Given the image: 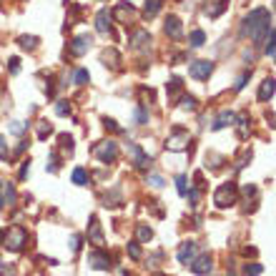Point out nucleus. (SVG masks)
<instances>
[{"label":"nucleus","instance_id":"nucleus-25","mask_svg":"<svg viewBox=\"0 0 276 276\" xmlns=\"http://www.w3.org/2000/svg\"><path fill=\"white\" fill-rule=\"evenodd\" d=\"M158 10H161V0H146V5H143V15L146 18H154Z\"/></svg>","mask_w":276,"mask_h":276},{"label":"nucleus","instance_id":"nucleus-54","mask_svg":"<svg viewBox=\"0 0 276 276\" xmlns=\"http://www.w3.org/2000/svg\"><path fill=\"white\" fill-rule=\"evenodd\" d=\"M5 208V203H3V178H0V211Z\"/></svg>","mask_w":276,"mask_h":276},{"label":"nucleus","instance_id":"nucleus-4","mask_svg":"<svg viewBox=\"0 0 276 276\" xmlns=\"http://www.w3.org/2000/svg\"><path fill=\"white\" fill-rule=\"evenodd\" d=\"M93 156L101 163H113L118 158V143L116 141H101V143L93 146Z\"/></svg>","mask_w":276,"mask_h":276},{"label":"nucleus","instance_id":"nucleus-27","mask_svg":"<svg viewBox=\"0 0 276 276\" xmlns=\"http://www.w3.org/2000/svg\"><path fill=\"white\" fill-rule=\"evenodd\" d=\"M118 203H120V191L118 189H113L111 194L103 196V206H118Z\"/></svg>","mask_w":276,"mask_h":276},{"label":"nucleus","instance_id":"nucleus-16","mask_svg":"<svg viewBox=\"0 0 276 276\" xmlns=\"http://www.w3.org/2000/svg\"><path fill=\"white\" fill-rule=\"evenodd\" d=\"M234 120H236V116L231 113V111H221L219 116H216V120H213V131H221V128H226V126H234Z\"/></svg>","mask_w":276,"mask_h":276},{"label":"nucleus","instance_id":"nucleus-41","mask_svg":"<svg viewBox=\"0 0 276 276\" xmlns=\"http://www.w3.org/2000/svg\"><path fill=\"white\" fill-rule=\"evenodd\" d=\"M0 161H10V148H8L3 136H0Z\"/></svg>","mask_w":276,"mask_h":276},{"label":"nucleus","instance_id":"nucleus-21","mask_svg":"<svg viewBox=\"0 0 276 276\" xmlns=\"http://www.w3.org/2000/svg\"><path fill=\"white\" fill-rule=\"evenodd\" d=\"M15 201H18L15 186H13V183H3V203H8V206H15Z\"/></svg>","mask_w":276,"mask_h":276},{"label":"nucleus","instance_id":"nucleus-44","mask_svg":"<svg viewBox=\"0 0 276 276\" xmlns=\"http://www.w3.org/2000/svg\"><path fill=\"white\" fill-rule=\"evenodd\" d=\"M103 126H106L108 131H116V133H120V126L113 118H103Z\"/></svg>","mask_w":276,"mask_h":276},{"label":"nucleus","instance_id":"nucleus-45","mask_svg":"<svg viewBox=\"0 0 276 276\" xmlns=\"http://www.w3.org/2000/svg\"><path fill=\"white\" fill-rule=\"evenodd\" d=\"M246 161H251V151H243V154L238 156V161H236V168H243V166H246Z\"/></svg>","mask_w":276,"mask_h":276},{"label":"nucleus","instance_id":"nucleus-22","mask_svg":"<svg viewBox=\"0 0 276 276\" xmlns=\"http://www.w3.org/2000/svg\"><path fill=\"white\" fill-rule=\"evenodd\" d=\"M58 143H60V151H63L66 156H73V138H71L68 133H60V136H58Z\"/></svg>","mask_w":276,"mask_h":276},{"label":"nucleus","instance_id":"nucleus-19","mask_svg":"<svg viewBox=\"0 0 276 276\" xmlns=\"http://www.w3.org/2000/svg\"><path fill=\"white\" fill-rule=\"evenodd\" d=\"M146 43H151L148 30H136V33L131 36V48H143Z\"/></svg>","mask_w":276,"mask_h":276},{"label":"nucleus","instance_id":"nucleus-10","mask_svg":"<svg viewBox=\"0 0 276 276\" xmlns=\"http://www.w3.org/2000/svg\"><path fill=\"white\" fill-rule=\"evenodd\" d=\"M196 251H198L196 241H186V243H181V246H178V254H176L178 264H191V259L196 256Z\"/></svg>","mask_w":276,"mask_h":276},{"label":"nucleus","instance_id":"nucleus-12","mask_svg":"<svg viewBox=\"0 0 276 276\" xmlns=\"http://www.w3.org/2000/svg\"><path fill=\"white\" fill-rule=\"evenodd\" d=\"M90 43H93V38H90L88 33H85V36H78V38L71 40V45H68V53H71V55H83V53H88Z\"/></svg>","mask_w":276,"mask_h":276},{"label":"nucleus","instance_id":"nucleus-32","mask_svg":"<svg viewBox=\"0 0 276 276\" xmlns=\"http://www.w3.org/2000/svg\"><path fill=\"white\" fill-rule=\"evenodd\" d=\"M88 80H90V73H88V71H83V68H78V71L73 73V83H76V85H85Z\"/></svg>","mask_w":276,"mask_h":276},{"label":"nucleus","instance_id":"nucleus-47","mask_svg":"<svg viewBox=\"0 0 276 276\" xmlns=\"http://www.w3.org/2000/svg\"><path fill=\"white\" fill-rule=\"evenodd\" d=\"M141 98L151 103V101H154V90H146V88H141ZM148 103H146V106H148Z\"/></svg>","mask_w":276,"mask_h":276},{"label":"nucleus","instance_id":"nucleus-42","mask_svg":"<svg viewBox=\"0 0 276 276\" xmlns=\"http://www.w3.org/2000/svg\"><path fill=\"white\" fill-rule=\"evenodd\" d=\"M28 173H30V161H23V166H20V176H18V178H20V181H25V178H28Z\"/></svg>","mask_w":276,"mask_h":276},{"label":"nucleus","instance_id":"nucleus-6","mask_svg":"<svg viewBox=\"0 0 276 276\" xmlns=\"http://www.w3.org/2000/svg\"><path fill=\"white\" fill-rule=\"evenodd\" d=\"M128 156H131L133 166H136L138 171H148L151 163H154V158L148 156V154H143V148H141L138 143H128Z\"/></svg>","mask_w":276,"mask_h":276},{"label":"nucleus","instance_id":"nucleus-5","mask_svg":"<svg viewBox=\"0 0 276 276\" xmlns=\"http://www.w3.org/2000/svg\"><path fill=\"white\" fill-rule=\"evenodd\" d=\"M191 143V133L186 128H173L171 136L166 138V148L168 151H186Z\"/></svg>","mask_w":276,"mask_h":276},{"label":"nucleus","instance_id":"nucleus-1","mask_svg":"<svg viewBox=\"0 0 276 276\" xmlns=\"http://www.w3.org/2000/svg\"><path fill=\"white\" fill-rule=\"evenodd\" d=\"M269 30H271V15H269L266 8H256V10H251V13L243 18L241 33L249 36L251 40L261 43V40L269 36Z\"/></svg>","mask_w":276,"mask_h":276},{"label":"nucleus","instance_id":"nucleus-40","mask_svg":"<svg viewBox=\"0 0 276 276\" xmlns=\"http://www.w3.org/2000/svg\"><path fill=\"white\" fill-rule=\"evenodd\" d=\"M136 123L138 126H146L148 123V111L146 108H136Z\"/></svg>","mask_w":276,"mask_h":276},{"label":"nucleus","instance_id":"nucleus-9","mask_svg":"<svg viewBox=\"0 0 276 276\" xmlns=\"http://www.w3.org/2000/svg\"><path fill=\"white\" fill-rule=\"evenodd\" d=\"M111 18H113V20H118V23H123V25H128V23L136 18V8H133V5H128V3H120L118 8L111 13Z\"/></svg>","mask_w":276,"mask_h":276},{"label":"nucleus","instance_id":"nucleus-2","mask_svg":"<svg viewBox=\"0 0 276 276\" xmlns=\"http://www.w3.org/2000/svg\"><path fill=\"white\" fill-rule=\"evenodd\" d=\"M3 243L10 249V251H23V246L28 243V231L23 226H10L8 234H3Z\"/></svg>","mask_w":276,"mask_h":276},{"label":"nucleus","instance_id":"nucleus-39","mask_svg":"<svg viewBox=\"0 0 276 276\" xmlns=\"http://www.w3.org/2000/svg\"><path fill=\"white\" fill-rule=\"evenodd\" d=\"M128 254H131V259H136V261L141 259V246H138V241H131V243H128Z\"/></svg>","mask_w":276,"mask_h":276},{"label":"nucleus","instance_id":"nucleus-55","mask_svg":"<svg viewBox=\"0 0 276 276\" xmlns=\"http://www.w3.org/2000/svg\"><path fill=\"white\" fill-rule=\"evenodd\" d=\"M0 243H3V231H0Z\"/></svg>","mask_w":276,"mask_h":276},{"label":"nucleus","instance_id":"nucleus-17","mask_svg":"<svg viewBox=\"0 0 276 276\" xmlns=\"http://www.w3.org/2000/svg\"><path fill=\"white\" fill-rule=\"evenodd\" d=\"M166 90H168V101H171V103H176L178 93L183 90V80H181V78H171V80H168V85H166Z\"/></svg>","mask_w":276,"mask_h":276},{"label":"nucleus","instance_id":"nucleus-51","mask_svg":"<svg viewBox=\"0 0 276 276\" xmlns=\"http://www.w3.org/2000/svg\"><path fill=\"white\" fill-rule=\"evenodd\" d=\"M0 271H3V276H15V269H13V266H3V264H0Z\"/></svg>","mask_w":276,"mask_h":276},{"label":"nucleus","instance_id":"nucleus-56","mask_svg":"<svg viewBox=\"0 0 276 276\" xmlns=\"http://www.w3.org/2000/svg\"><path fill=\"white\" fill-rule=\"evenodd\" d=\"M0 264H3V256H0Z\"/></svg>","mask_w":276,"mask_h":276},{"label":"nucleus","instance_id":"nucleus-14","mask_svg":"<svg viewBox=\"0 0 276 276\" xmlns=\"http://www.w3.org/2000/svg\"><path fill=\"white\" fill-rule=\"evenodd\" d=\"M111 13L103 8V10H98V15H96V30L101 33V36H108L111 33Z\"/></svg>","mask_w":276,"mask_h":276},{"label":"nucleus","instance_id":"nucleus-23","mask_svg":"<svg viewBox=\"0 0 276 276\" xmlns=\"http://www.w3.org/2000/svg\"><path fill=\"white\" fill-rule=\"evenodd\" d=\"M103 60H106V66H111V68H120V55L111 48V50H103Z\"/></svg>","mask_w":276,"mask_h":276},{"label":"nucleus","instance_id":"nucleus-24","mask_svg":"<svg viewBox=\"0 0 276 276\" xmlns=\"http://www.w3.org/2000/svg\"><path fill=\"white\" fill-rule=\"evenodd\" d=\"M18 43H20V48H23V50H36L40 40L36 38V36H20V38H18Z\"/></svg>","mask_w":276,"mask_h":276},{"label":"nucleus","instance_id":"nucleus-35","mask_svg":"<svg viewBox=\"0 0 276 276\" xmlns=\"http://www.w3.org/2000/svg\"><path fill=\"white\" fill-rule=\"evenodd\" d=\"M236 123H238V138H246L249 136V116H241Z\"/></svg>","mask_w":276,"mask_h":276},{"label":"nucleus","instance_id":"nucleus-46","mask_svg":"<svg viewBox=\"0 0 276 276\" xmlns=\"http://www.w3.org/2000/svg\"><path fill=\"white\" fill-rule=\"evenodd\" d=\"M8 63H10V73L18 76V73H20V60H18V58H10Z\"/></svg>","mask_w":276,"mask_h":276},{"label":"nucleus","instance_id":"nucleus-53","mask_svg":"<svg viewBox=\"0 0 276 276\" xmlns=\"http://www.w3.org/2000/svg\"><path fill=\"white\" fill-rule=\"evenodd\" d=\"M243 254H246V256H256V249H254V246H246Z\"/></svg>","mask_w":276,"mask_h":276},{"label":"nucleus","instance_id":"nucleus-57","mask_svg":"<svg viewBox=\"0 0 276 276\" xmlns=\"http://www.w3.org/2000/svg\"><path fill=\"white\" fill-rule=\"evenodd\" d=\"M158 276H166V274H158Z\"/></svg>","mask_w":276,"mask_h":276},{"label":"nucleus","instance_id":"nucleus-48","mask_svg":"<svg viewBox=\"0 0 276 276\" xmlns=\"http://www.w3.org/2000/svg\"><path fill=\"white\" fill-rule=\"evenodd\" d=\"M80 243H83V238H80V236L71 238V249H73V251H80Z\"/></svg>","mask_w":276,"mask_h":276},{"label":"nucleus","instance_id":"nucleus-20","mask_svg":"<svg viewBox=\"0 0 276 276\" xmlns=\"http://www.w3.org/2000/svg\"><path fill=\"white\" fill-rule=\"evenodd\" d=\"M226 10V0H213L211 5H206V15L208 18H219Z\"/></svg>","mask_w":276,"mask_h":276},{"label":"nucleus","instance_id":"nucleus-26","mask_svg":"<svg viewBox=\"0 0 276 276\" xmlns=\"http://www.w3.org/2000/svg\"><path fill=\"white\" fill-rule=\"evenodd\" d=\"M136 234H138V241H141V243H148V241L154 238V231H151V226H143V224L136 229Z\"/></svg>","mask_w":276,"mask_h":276},{"label":"nucleus","instance_id":"nucleus-38","mask_svg":"<svg viewBox=\"0 0 276 276\" xmlns=\"http://www.w3.org/2000/svg\"><path fill=\"white\" fill-rule=\"evenodd\" d=\"M55 113H58V116H68V113H71V103H68V101H58V103H55Z\"/></svg>","mask_w":276,"mask_h":276},{"label":"nucleus","instance_id":"nucleus-13","mask_svg":"<svg viewBox=\"0 0 276 276\" xmlns=\"http://www.w3.org/2000/svg\"><path fill=\"white\" fill-rule=\"evenodd\" d=\"M88 241H93L98 249L106 243L103 231H101V221H98V216H90V224H88Z\"/></svg>","mask_w":276,"mask_h":276},{"label":"nucleus","instance_id":"nucleus-52","mask_svg":"<svg viewBox=\"0 0 276 276\" xmlns=\"http://www.w3.org/2000/svg\"><path fill=\"white\" fill-rule=\"evenodd\" d=\"M25 146H28V141H20V143H18V148H15V154H23V151H25Z\"/></svg>","mask_w":276,"mask_h":276},{"label":"nucleus","instance_id":"nucleus-15","mask_svg":"<svg viewBox=\"0 0 276 276\" xmlns=\"http://www.w3.org/2000/svg\"><path fill=\"white\" fill-rule=\"evenodd\" d=\"M163 30H166V36L173 40L181 38V33H183V28H181V20L176 18V15H168L166 18V25H163Z\"/></svg>","mask_w":276,"mask_h":276},{"label":"nucleus","instance_id":"nucleus-34","mask_svg":"<svg viewBox=\"0 0 276 276\" xmlns=\"http://www.w3.org/2000/svg\"><path fill=\"white\" fill-rule=\"evenodd\" d=\"M45 168H48L50 173H58V151H50V156H48V163H45Z\"/></svg>","mask_w":276,"mask_h":276},{"label":"nucleus","instance_id":"nucleus-50","mask_svg":"<svg viewBox=\"0 0 276 276\" xmlns=\"http://www.w3.org/2000/svg\"><path fill=\"white\" fill-rule=\"evenodd\" d=\"M249 76H251V73H243V76H241V78L236 80V90H241V88L246 85V80H249Z\"/></svg>","mask_w":276,"mask_h":276},{"label":"nucleus","instance_id":"nucleus-8","mask_svg":"<svg viewBox=\"0 0 276 276\" xmlns=\"http://www.w3.org/2000/svg\"><path fill=\"white\" fill-rule=\"evenodd\" d=\"M189 73H191V78L206 80L211 73H213V63H211V60H194L191 68H189Z\"/></svg>","mask_w":276,"mask_h":276},{"label":"nucleus","instance_id":"nucleus-30","mask_svg":"<svg viewBox=\"0 0 276 276\" xmlns=\"http://www.w3.org/2000/svg\"><path fill=\"white\" fill-rule=\"evenodd\" d=\"M8 131H10V133H13V136H23V133H25V131H28V123H23V120H13V123H10V128H8Z\"/></svg>","mask_w":276,"mask_h":276},{"label":"nucleus","instance_id":"nucleus-49","mask_svg":"<svg viewBox=\"0 0 276 276\" xmlns=\"http://www.w3.org/2000/svg\"><path fill=\"white\" fill-rule=\"evenodd\" d=\"M243 196H246V198L256 196V186H249V183H246V186H243Z\"/></svg>","mask_w":276,"mask_h":276},{"label":"nucleus","instance_id":"nucleus-33","mask_svg":"<svg viewBox=\"0 0 276 276\" xmlns=\"http://www.w3.org/2000/svg\"><path fill=\"white\" fill-rule=\"evenodd\" d=\"M261 271H264L261 264H246L243 266V276H261Z\"/></svg>","mask_w":276,"mask_h":276},{"label":"nucleus","instance_id":"nucleus-3","mask_svg":"<svg viewBox=\"0 0 276 276\" xmlns=\"http://www.w3.org/2000/svg\"><path fill=\"white\" fill-rule=\"evenodd\" d=\"M238 201V191H236V183H224V186H219V191L213 194V203H216V208H229V206H234Z\"/></svg>","mask_w":276,"mask_h":276},{"label":"nucleus","instance_id":"nucleus-18","mask_svg":"<svg viewBox=\"0 0 276 276\" xmlns=\"http://www.w3.org/2000/svg\"><path fill=\"white\" fill-rule=\"evenodd\" d=\"M274 98V78H266L261 83V88H259V101H271Z\"/></svg>","mask_w":276,"mask_h":276},{"label":"nucleus","instance_id":"nucleus-7","mask_svg":"<svg viewBox=\"0 0 276 276\" xmlns=\"http://www.w3.org/2000/svg\"><path fill=\"white\" fill-rule=\"evenodd\" d=\"M88 264H90L93 269H98V271H108V269L113 266V264H111V256H108L106 251H101V249L88 254Z\"/></svg>","mask_w":276,"mask_h":276},{"label":"nucleus","instance_id":"nucleus-11","mask_svg":"<svg viewBox=\"0 0 276 276\" xmlns=\"http://www.w3.org/2000/svg\"><path fill=\"white\" fill-rule=\"evenodd\" d=\"M213 269V264H211V254H201V256H194L191 259V271L194 274H208Z\"/></svg>","mask_w":276,"mask_h":276},{"label":"nucleus","instance_id":"nucleus-29","mask_svg":"<svg viewBox=\"0 0 276 276\" xmlns=\"http://www.w3.org/2000/svg\"><path fill=\"white\" fill-rule=\"evenodd\" d=\"M189 43H191V48H201V45L206 43V33H203V30H194L191 38H189Z\"/></svg>","mask_w":276,"mask_h":276},{"label":"nucleus","instance_id":"nucleus-43","mask_svg":"<svg viewBox=\"0 0 276 276\" xmlns=\"http://www.w3.org/2000/svg\"><path fill=\"white\" fill-rule=\"evenodd\" d=\"M148 183H151L154 189H163V178L156 176V173H151V176H148Z\"/></svg>","mask_w":276,"mask_h":276},{"label":"nucleus","instance_id":"nucleus-37","mask_svg":"<svg viewBox=\"0 0 276 276\" xmlns=\"http://www.w3.org/2000/svg\"><path fill=\"white\" fill-rule=\"evenodd\" d=\"M176 191H178L181 196H186V191H189V178H186V176H178V178H176Z\"/></svg>","mask_w":276,"mask_h":276},{"label":"nucleus","instance_id":"nucleus-36","mask_svg":"<svg viewBox=\"0 0 276 276\" xmlns=\"http://www.w3.org/2000/svg\"><path fill=\"white\" fill-rule=\"evenodd\" d=\"M53 133V126L48 123V120H40V126H38V138L43 141V138H48Z\"/></svg>","mask_w":276,"mask_h":276},{"label":"nucleus","instance_id":"nucleus-28","mask_svg":"<svg viewBox=\"0 0 276 276\" xmlns=\"http://www.w3.org/2000/svg\"><path fill=\"white\" fill-rule=\"evenodd\" d=\"M181 108H183V111H196L198 101L194 96H181Z\"/></svg>","mask_w":276,"mask_h":276},{"label":"nucleus","instance_id":"nucleus-31","mask_svg":"<svg viewBox=\"0 0 276 276\" xmlns=\"http://www.w3.org/2000/svg\"><path fill=\"white\" fill-rule=\"evenodd\" d=\"M73 183H76V186H85V183H88L85 168H76V171H73Z\"/></svg>","mask_w":276,"mask_h":276}]
</instances>
